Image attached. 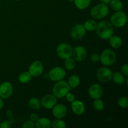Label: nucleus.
Returning <instances> with one entry per match:
<instances>
[{"label": "nucleus", "instance_id": "0eeeda50", "mask_svg": "<svg viewBox=\"0 0 128 128\" xmlns=\"http://www.w3.org/2000/svg\"><path fill=\"white\" fill-rule=\"evenodd\" d=\"M66 71L62 68L57 66L51 70L49 72V77L51 81L54 82H58L63 80L66 76Z\"/></svg>", "mask_w": 128, "mask_h": 128}, {"label": "nucleus", "instance_id": "a878e982", "mask_svg": "<svg viewBox=\"0 0 128 128\" xmlns=\"http://www.w3.org/2000/svg\"><path fill=\"white\" fill-rule=\"evenodd\" d=\"M92 106H93V108L95 111H101L103 110L104 108V103L103 101L100 98L96 99L94 101Z\"/></svg>", "mask_w": 128, "mask_h": 128}, {"label": "nucleus", "instance_id": "ddd939ff", "mask_svg": "<svg viewBox=\"0 0 128 128\" xmlns=\"http://www.w3.org/2000/svg\"><path fill=\"white\" fill-rule=\"evenodd\" d=\"M87 56V51L84 47L82 46H78L72 50V56L75 61H82L86 59Z\"/></svg>", "mask_w": 128, "mask_h": 128}, {"label": "nucleus", "instance_id": "1a4fd4ad", "mask_svg": "<svg viewBox=\"0 0 128 128\" xmlns=\"http://www.w3.org/2000/svg\"><path fill=\"white\" fill-rule=\"evenodd\" d=\"M86 30H85L83 24H77L72 27L70 31V36L72 39L76 40H80L84 37Z\"/></svg>", "mask_w": 128, "mask_h": 128}, {"label": "nucleus", "instance_id": "9b49d317", "mask_svg": "<svg viewBox=\"0 0 128 128\" xmlns=\"http://www.w3.org/2000/svg\"><path fill=\"white\" fill-rule=\"evenodd\" d=\"M13 88L11 83L8 81H5L0 84V98L3 100L9 98L12 95Z\"/></svg>", "mask_w": 128, "mask_h": 128}, {"label": "nucleus", "instance_id": "412c9836", "mask_svg": "<svg viewBox=\"0 0 128 128\" xmlns=\"http://www.w3.org/2000/svg\"><path fill=\"white\" fill-rule=\"evenodd\" d=\"M28 106L30 108L34 110H38L41 108V101L36 97H32L29 100Z\"/></svg>", "mask_w": 128, "mask_h": 128}, {"label": "nucleus", "instance_id": "7c9ffc66", "mask_svg": "<svg viewBox=\"0 0 128 128\" xmlns=\"http://www.w3.org/2000/svg\"><path fill=\"white\" fill-rule=\"evenodd\" d=\"M11 124L10 121H3L0 122V128H11Z\"/></svg>", "mask_w": 128, "mask_h": 128}, {"label": "nucleus", "instance_id": "f3484780", "mask_svg": "<svg viewBox=\"0 0 128 128\" xmlns=\"http://www.w3.org/2000/svg\"><path fill=\"white\" fill-rule=\"evenodd\" d=\"M35 128H51V122L50 120L45 117L39 118L35 121Z\"/></svg>", "mask_w": 128, "mask_h": 128}, {"label": "nucleus", "instance_id": "ea45409f", "mask_svg": "<svg viewBox=\"0 0 128 128\" xmlns=\"http://www.w3.org/2000/svg\"><path fill=\"white\" fill-rule=\"evenodd\" d=\"M0 122H1V120H0Z\"/></svg>", "mask_w": 128, "mask_h": 128}, {"label": "nucleus", "instance_id": "aec40b11", "mask_svg": "<svg viewBox=\"0 0 128 128\" xmlns=\"http://www.w3.org/2000/svg\"><path fill=\"white\" fill-rule=\"evenodd\" d=\"M80 78L77 75H71L68 79V83L69 86L71 88V89H75L78 87L80 84Z\"/></svg>", "mask_w": 128, "mask_h": 128}, {"label": "nucleus", "instance_id": "c85d7f7f", "mask_svg": "<svg viewBox=\"0 0 128 128\" xmlns=\"http://www.w3.org/2000/svg\"><path fill=\"white\" fill-rule=\"evenodd\" d=\"M118 105L122 109H126L128 107V98L127 96H121L118 100Z\"/></svg>", "mask_w": 128, "mask_h": 128}, {"label": "nucleus", "instance_id": "c756f323", "mask_svg": "<svg viewBox=\"0 0 128 128\" xmlns=\"http://www.w3.org/2000/svg\"><path fill=\"white\" fill-rule=\"evenodd\" d=\"M22 126L24 128H34L35 122L31 120H28L24 122Z\"/></svg>", "mask_w": 128, "mask_h": 128}, {"label": "nucleus", "instance_id": "473e14b6", "mask_svg": "<svg viewBox=\"0 0 128 128\" xmlns=\"http://www.w3.org/2000/svg\"><path fill=\"white\" fill-rule=\"evenodd\" d=\"M90 59L94 62H99L100 60V54H99L98 53H96V52H94V53L91 54Z\"/></svg>", "mask_w": 128, "mask_h": 128}, {"label": "nucleus", "instance_id": "bb28decb", "mask_svg": "<svg viewBox=\"0 0 128 128\" xmlns=\"http://www.w3.org/2000/svg\"><path fill=\"white\" fill-rule=\"evenodd\" d=\"M76 61L74 59L72 58L71 57L68 58L65 60L64 62V66L67 70H72L76 67Z\"/></svg>", "mask_w": 128, "mask_h": 128}, {"label": "nucleus", "instance_id": "7ed1b4c3", "mask_svg": "<svg viewBox=\"0 0 128 128\" xmlns=\"http://www.w3.org/2000/svg\"><path fill=\"white\" fill-rule=\"evenodd\" d=\"M109 13V8L107 4L100 3L95 5L91 10V15L92 18L96 20H101L106 17Z\"/></svg>", "mask_w": 128, "mask_h": 128}, {"label": "nucleus", "instance_id": "4468645a", "mask_svg": "<svg viewBox=\"0 0 128 128\" xmlns=\"http://www.w3.org/2000/svg\"><path fill=\"white\" fill-rule=\"evenodd\" d=\"M88 94L93 100L101 98L103 94V89L98 84H93L88 90Z\"/></svg>", "mask_w": 128, "mask_h": 128}, {"label": "nucleus", "instance_id": "f257e3e1", "mask_svg": "<svg viewBox=\"0 0 128 128\" xmlns=\"http://www.w3.org/2000/svg\"><path fill=\"white\" fill-rule=\"evenodd\" d=\"M96 31V34L100 38L103 40H107L113 35V26L108 21L102 20L98 22Z\"/></svg>", "mask_w": 128, "mask_h": 128}, {"label": "nucleus", "instance_id": "4c0bfd02", "mask_svg": "<svg viewBox=\"0 0 128 128\" xmlns=\"http://www.w3.org/2000/svg\"><path fill=\"white\" fill-rule=\"evenodd\" d=\"M69 1H70V2H74V0H68Z\"/></svg>", "mask_w": 128, "mask_h": 128}, {"label": "nucleus", "instance_id": "6ab92c4d", "mask_svg": "<svg viewBox=\"0 0 128 128\" xmlns=\"http://www.w3.org/2000/svg\"><path fill=\"white\" fill-rule=\"evenodd\" d=\"M111 80H112L113 82L118 86L122 85L125 82L124 76L120 72H115L112 73Z\"/></svg>", "mask_w": 128, "mask_h": 128}, {"label": "nucleus", "instance_id": "9d476101", "mask_svg": "<svg viewBox=\"0 0 128 128\" xmlns=\"http://www.w3.org/2000/svg\"><path fill=\"white\" fill-rule=\"evenodd\" d=\"M58 103V98L52 94H48L42 98L41 100V106L46 110H51Z\"/></svg>", "mask_w": 128, "mask_h": 128}, {"label": "nucleus", "instance_id": "58836bf2", "mask_svg": "<svg viewBox=\"0 0 128 128\" xmlns=\"http://www.w3.org/2000/svg\"><path fill=\"white\" fill-rule=\"evenodd\" d=\"M14 1H20V0H14Z\"/></svg>", "mask_w": 128, "mask_h": 128}, {"label": "nucleus", "instance_id": "f704fd0d", "mask_svg": "<svg viewBox=\"0 0 128 128\" xmlns=\"http://www.w3.org/2000/svg\"><path fill=\"white\" fill-rule=\"evenodd\" d=\"M30 120H31V121H34V122H35V121H36V120L39 118V116L37 114L32 113L31 115H30Z\"/></svg>", "mask_w": 128, "mask_h": 128}, {"label": "nucleus", "instance_id": "5701e85b", "mask_svg": "<svg viewBox=\"0 0 128 128\" xmlns=\"http://www.w3.org/2000/svg\"><path fill=\"white\" fill-rule=\"evenodd\" d=\"M32 76L29 71H24L21 72L18 78L19 81L22 84H27L31 81Z\"/></svg>", "mask_w": 128, "mask_h": 128}, {"label": "nucleus", "instance_id": "c9c22d12", "mask_svg": "<svg viewBox=\"0 0 128 128\" xmlns=\"http://www.w3.org/2000/svg\"><path fill=\"white\" fill-rule=\"evenodd\" d=\"M4 106V101L3 99H2L1 98H0V110H2V108Z\"/></svg>", "mask_w": 128, "mask_h": 128}, {"label": "nucleus", "instance_id": "e433bc0d", "mask_svg": "<svg viewBox=\"0 0 128 128\" xmlns=\"http://www.w3.org/2000/svg\"><path fill=\"white\" fill-rule=\"evenodd\" d=\"M100 1H101V2H102V3L108 4H110V1H111V0H100Z\"/></svg>", "mask_w": 128, "mask_h": 128}, {"label": "nucleus", "instance_id": "2f4dec72", "mask_svg": "<svg viewBox=\"0 0 128 128\" xmlns=\"http://www.w3.org/2000/svg\"><path fill=\"white\" fill-rule=\"evenodd\" d=\"M121 72L124 75V76H128V64H124L122 65L121 68Z\"/></svg>", "mask_w": 128, "mask_h": 128}, {"label": "nucleus", "instance_id": "2eb2a0df", "mask_svg": "<svg viewBox=\"0 0 128 128\" xmlns=\"http://www.w3.org/2000/svg\"><path fill=\"white\" fill-rule=\"evenodd\" d=\"M68 110L65 105L62 104H56L52 108V115L58 119L63 118L67 114Z\"/></svg>", "mask_w": 128, "mask_h": 128}, {"label": "nucleus", "instance_id": "39448f33", "mask_svg": "<svg viewBox=\"0 0 128 128\" xmlns=\"http://www.w3.org/2000/svg\"><path fill=\"white\" fill-rule=\"evenodd\" d=\"M128 21L127 14L124 11H116L111 17V23L116 28H122L126 24Z\"/></svg>", "mask_w": 128, "mask_h": 128}, {"label": "nucleus", "instance_id": "6e6552de", "mask_svg": "<svg viewBox=\"0 0 128 128\" xmlns=\"http://www.w3.org/2000/svg\"><path fill=\"white\" fill-rule=\"evenodd\" d=\"M112 71L107 67L100 68L96 72V78L100 81L106 82L111 80Z\"/></svg>", "mask_w": 128, "mask_h": 128}, {"label": "nucleus", "instance_id": "b1692460", "mask_svg": "<svg viewBox=\"0 0 128 128\" xmlns=\"http://www.w3.org/2000/svg\"><path fill=\"white\" fill-rule=\"evenodd\" d=\"M98 23L93 20H88L84 23L83 26L85 30L88 31H96Z\"/></svg>", "mask_w": 128, "mask_h": 128}, {"label": "nucleus", "instance_id": "f03ea898", "mask_svg": "<svg viewBox=\"0 0 128 128\" xmlns=\"http://www.w3.org/2000/svg\"><path fill=\"white\" fill-rule=\"evenodd\" d=\"M71 90V88L66 81L61 80L58 81L54 85L52 88V93L57 98L61 99L65 97L66 94L68 93Z\"/></svg>", "mask_w": 128, "mask_h": 128}, {"label": "nucleus", "instance_id": "72a5a7b5", "mask_svg": "<svg viewBox=\"0 0 128 128\" xmlns=\"http://www.w3.org/2000/svg\"><path fill=\"white\" fill-rule=\"evenodd\" d=\"M65 97H66V101H68V102H72V101H74L75 100L74 95L72 93H70V92H69L68 93L66 94V95L65 96Z\"/></svg>", "mask_w": 128, "mask_h": 128}, {"label": "nucleus", "instance_id": "dca6fc26", "mask_svg": "<svg viewBox=\"0 0 128 128\" xmlns=\"http://www.w3.org/2000/svg\"><path fill=\"white\" fill-rule=\"evenodd\" d=\"M71 103V110L75 114L78 116L83 114L85 111V106L82 101L80 100H74Z\"/></svg>", "mask_w": 128, "mask_h": 128}, {"label": "nucleus", "instance_id": "cd10ccee", "mask_svg": "<svg viewBox=\"0 0 128 128\" xmlns=\"http://www.w3.org/2000/svg\"><path fill=\"white\" fill-rule=\"evenodd\" d=\"M51 128H66V123L61 119H58L51 122Z\"/></svg>", "mask_w": 128, "mask_h": 128}, {"label": "nucleus", "instance_id": "a211bd4d", "mask_svg": "<svg viewBox=\"0 0 128 128\" xmlns=\"http://www.w3.org/2000/svg\"><path fill=\"white\" fill-rule=\"evenodd\" d=\"M110 44L111 46L113 48H119L122 46V40L121 37L116 35H112L110 38Z\"/></svg>", "mask_w": 128, "mask_h": 128}, {"label": "nucleus", "instance_id": "393cba45", "mask_svg": "<svg viewBox=\"0 0 128 128\" xmlns=\"http://www.w3.org/2000/svg\"><path fill=\"white\" fill-rule=\"evenodd\" d=\"M110 4L112 10L115 11H121L123 8V4L121 0H111Z\"/></svg>", "mask_w": 128, "mask_h": 128}, {"label": "nucleus", "instance_id": "f8f14e48", "mask_svg": "<svg viewBox=\"0 0 128 128\" xmlns=\"http://www.w3.org/2000/svg\"><path fill=\"white\" fill-rule=\"evenodd\" d=\"M44 66L42 62L40 61H35L30 64L29 72L33 77L40 76L43 72Z\"/></svg>", "mask_w": 128, "mask_h": 128}, {"label": "nucleus", "instance_id": "4be33fe9", "mask_svg": "<svg viewBox=\"0 0 128 128\" xmlns=\"http://www.w3.org/2000/svg\"><path fill=\"white\" fill-rule=\"evenodd\" d=\"M91 2V0H74L75 6L79 10H84L89 7Z\"/></svg>", "mask_w": 128, "mask_h": 128}, {"label": "nucleus", "instance_id": "20e7f679", "mask_svg": "<svg viewBox=\"0 0 128 128\" xmlns=\"http://www.w3.org/2000/svg\"><path fill=\"white\" fill-rule=\"evenodd\" d=\"M116 53L111 49H105L100 54V61L105 66H112L116 62Z\"/></svg>", "mask_w": 128, "mask_h": 128}, {"label": "nucleus", "instance_id": "423d86ee", "mask_svg": "<svg viewBox=\"0 0 128 128\" xmlns=\"http://www.w3.org/2000/svg\"><path fill=\"white\" fill-rule=\"evenodd\" d=\"M72 48L71 45L65 42L60 44L56 48V53L57 55L62 60H66L72 56Z\"/></svg>", "mask_w": 128, "mask_h": 128}]
</instances>
